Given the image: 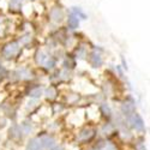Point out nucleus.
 I'll list each match as a JSON object with an SVG mask.
<instances>
[{"label":"nucleus","mask_w":150,"mask_h":150,"mask_svg":"<svg viewBox=\"0 0 150 150\" xmlns=\"http://www.w3.org/2000/svg\"><path fill=\"white\" fill-rule=\"evenodd\" d=\"M126 120H127V122L131 125V126L133 129H136L137 131H142L144 129V121L141 118V115H138L137 113L130 115L129 118H126Z\"/></svg>","instance_id":"f257e3e1"},{"label":"nucleus","mask_w":150,"mask_h":150,"mask_svg":"<svg viewBox=\"0 0 150 150\" xmlns=\"http://www.w3.org/2000/svg\"><path fill=\"white\" fill-rule=\"evenodd\" d=\"M42 89L40 88V86H36V88H33V89H30V91H29V96L30 97H33V98H39V97H41L42 96Z\"/></svg>","instance_id":"9d476101"},{"label":"nucleus","mask_w":150,"mask_h":150,"mask_svg":"<svg viewBox=\"0 0 150 150\" xmlns=\"http://www.w3.org/2000/svg\"><path fill=\"white\" fill-rule=\"evenodd\" d=\"M94 136V130L91 129H85L79 133V139L81 141H88Z\"/></svg>","instance_id":"6e6552de"},{"label":"nucleus","mask_w":150,"mask_h":150,"mask_svg":"<svg viewBox=\"0 0 150 150\" xmlns=\"http://www.w3.org/2000/svg\"><path fill=\"white\" fill-rule=\"evenodd\" d=\"M72 12H73V16H76L77 18H82V19H86V15L84 13V12L79 8V7H76V6H73L72 7Z\"/></svg>","instance_id":"ddd939ff"},{"label":"nucleus","mask_w":150,"mask_h":150,"mask_svg":"<svg viewBox=\"0 0 150 150\" xmlns=\"http://www.w3.org/2000/svg\"><path fill=\"white\" fill-rule=\"evenodd\" d=\"M53 150H64V148H62V146H55Z\"/></svg>","instance_id":"aec40b11"},{"label":"nucleus","mask_w":150,"mask_h":150,"mask_svg":"<svg viewBox=\"0 0 150 150\" xmlns=\"http://www.w3.org/2000/svg\"><path fill=\"white\" fill-rule=\"evenodd\" d=\"M51 18L54 21V22H61L62 18H64V13H62V11L58 7H54L51 10V13H49Z\"/></svg>","instance_id":"39448f33"},{"label":"nucleus","mask_w":150,"mask_h":150,"mask_svg":"<svg viewBox=\"0 0 150 150\" xmlns=\"http://www.w3.org/2000/svg\"><path fill=\"white\" fill-rule=\"evenodd\" d=\"M79 25V19L76 16H70L69 17V28L70 29H76Z\"/></svg>","instance_id":"9b49d317"},{"label":"nucleus","mask_w":150,"mask_h":150,"mask_svg":"<svg viewBox=\"0 0 150 150\" xmlns=\"http://www.w3.org/2000/svg\"><path fill=\"white\" fill-rule=\"evenodd\" d=\"M90 62H91L93 67H100L102 65V58H101V55L97 54V53H93L90 55Z\"/></svg>","instance_id":"0eeeda50"},{"label":"nucleus","mask_w":150,"mask_h":150,"mask_svg":"<svg viewBox=\"0 0 150 150\" xmlns=\"http://www.w3.org/2000/svg\"><path fill=\"white\" fill-rule=\"evenodd\" d=\"M112 130H113V126H112L110 124H108V125H106V126H103L102 132H103L105 134H107V133H110V132H112Z\"/></svg>","instance_id":"6ab92c4d"},{"label":"nucleus","mask_w":150,"mask_h":150,"mask_svg":"<svg viewBox=\"0 0 150 150\" xmlns=\"http://www.w3.org/2000/svg\"><path fill=\"white\" fill-rule=\"evenodd\" d=\"M17 74H18V78L19 79H29L31 77L30 71L27 70V69H19L17 71Z\"/></svg>","instance_id":"1a4fd4ad"},{"label":"nucleus","mask_w":150,"mask_h":150,"mask_svg":"<svg viewBox=\"0 0 150 150\" xmlns=\"http://www.w3.org/2000/svg\"><path fill=\"white\" fill-rule=\"evenodd\" d=\"M19 129H21V131H22L24 134H28V133H30V132L33 131V126H31V124H30L29 121H24Z\"/></svg>","instance_id":"f8f14e48"},{"label":"nucleus","mask_w":150,"mask_h":150,"mask_svg":"<svg viewBox=\"0 0 150 150\" xmlns=\"http://www.w3.org/2000/svg\"><path fill=\"white\" fill-rule=\"evenodd\" d=\"M18 43L17 42H11L8 45H6L3 49V54L5 58H12L17 52H18Z\"/></svg>","instance_id":"f03ea898"},{"label":"nucleus","mask_w":150,"mask_h":150,"mask_svg":"<svg viewBox=\"0 0 150 150\" xmlns=\"http://www.w3.org/2000/svg\"><path fill=\"white\" fill-rule=\"evenodd\" d=\"M21 129L19 126H13L10 130V136L13 137V138H21Z\"/></svg>","instance_id":"4468645a"},{"label":"nucleus","mask_w":150,"mask_h":150,"mask_svg":"<svg viewBox=\"0 0 150 150\" xmlns=\"http://www.w3.org/2000/svg\"><path fill=\"white\" fill-rule=\"evenodd\" d=\"M42 145L40 142V138H33L27 146V150H42Z\"/></svg>","instance_id":"423d86ee"},{"label":"nucleus","mask_w":150,"mask_h":150,"mask_svg":"<svg viewBox=\"0 0 150 150\" xmlns=\"http://www.w3.org/2000/svg\"><path fill=\"white\" fill-rule=\"evenodd\" d=\"M48 57L43 53V52H39L37 53V57H36V61H37V64H45V61H46V59H47Z\"/></svg>","instance_id":"2eb2a0df"},{"label":"nucleus","mask_w":150,"mask_h":150,"mask_svg":"<svg viewBox=\"0 0 150 150\" xmlns=\"http://www.w3.org/2000/svg\"><path fill=\"white\" fill-rule=\"evenodd\" d=\"M121 110H122L124 115L126 117V118H129L130 115H132V114H134V113H136L134 105H133V103H129V102H125V103L122 105Z\"/></svg>","instance_id":"20e7f679"},{"label":"nucleus","mask_w":150,"mask_h":150,"mask_svg":"<svg viewBox=\"0 0 150 150\" xmlns=\"http://www.w3.org/2000/svg\"><path fill=\"white\" fill-rule=\"evenodd\" d=\"M12 1H13V3H17V4H21L22 0H12Z\"/></svg>","instance_id":"412c9836"},{"label":"nucleus","mask_w":150,"mask_h":150,"mask_svg":"<svg viewBox=\"0 0 150 150\" xmlns=\"http://www.w3.org/2000/svg\"><path fill=\"white\" fill-rule=\"evenodd\" d=\"M43 65H45L47 69H53L54 65H55V60H54L53 58H51V57H48V58L46 59V61H45Z\"/></svg>","instance_id":"dca6fc26"},{"label":"nucleus","mask_w":150,"mask_h":150,"mask_svg":"<svg viewBox=\"0 0 150 150\" xmlns=\"http://www.w3.org/2000/svg\"><path fill=\"white\" fill-rule=\"evenodd\" d=\"M101 109H102V112L105 113V115H110V108H109V106L108 105H106V103H103L102 106H101Z\"/></svg>","instance_id":"a211bd4d"},{"label":"nucleus","mask_w":150,"mask_h":150,"mask_svg":"<svg viewBox=\"0 0 150 150\" xmlns=\"http://www.w3.org/2000/svg\"><path fill=\"white\" fill-rule=\"evenodd\" d=\"M39 138H40L42 148H45V149H49V148H52L55 144V139L53 138V137H51V136L45 134L42 137H39Z\"/></svg>","instance_id":"7ed1b4c3"},{"label":"nucleus","mask_w":150,"mask_h":150,"mask_svg":"<svg viewBox=\"0 0 150 150\" xmlns=\"http://www.w3.org/2000/svg\"><path fill=\"white\" fill-rule=\"evenodd\" d=\"M55 95H57V91H55V89L53 88V86H51V88H48V89L46 90V96H47L48 98H54Z\"/></svg>","instance_id":"f3484780"}]
</instances>
